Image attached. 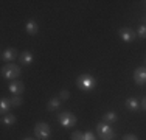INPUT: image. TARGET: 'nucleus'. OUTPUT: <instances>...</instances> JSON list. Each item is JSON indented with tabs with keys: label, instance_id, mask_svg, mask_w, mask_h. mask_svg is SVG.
I'll return each instance as SVG.
<instances>
[{
	"label": "nucleus",
	"instance_id": "1",
	"mask_svg": "<svg viewBox=\"0 0 146 140\" xmlns=\"http://www.w3.org/2000/svg\"><path fill=\"white\" fill-rule=\"evenodd\" d=\"M95 83H96L95 78H93L92 75H89V73H82V75H79L78 79H76V86L81 90H84V92H89V90L95 86Z\"/></svg>",
	"mask_w": 146,
	"mask_h": 140
},
{
	"label": "nucleus",
	"instance_id": "2",
	"mask_svg": "<svg viewBox=\"0 0 146 140\" xmlns=\"http://www.w3.org/2000/svg\"><path fill=\"white\" fill-rule=\"evenodd\" d=\"M96 134H98V137L101 140H112L113 137H115L113 129L110 128L107 123H104V121H101V123L96 125Z\"/></svg>",
	"mask_w": 146,
	"mask_h": 140
},
{
	"label": "nucleus",
	"instance_id": "3",
	"mask_svg": "<svg viewBox=\"0 0 146 140\" xmlns=\"http://www.w3.org/2000/svg\"><path fill=\"white\" fill-rule=\"evenodd\" d=\"M19 75H20V67L16 64H8V65H3L2 67V76L6 79L14 81L16 78H19Z\"/></svg>",
	"mask_w": 146,
	"mask_h": 140
},
{
	"label": "nucleus",
	"instance_id": "4",
	"mask_svg": "<svg viewBox=\"0 0 146 140\" xmlns=\"http://www.w3.org/2000/svg\"><path fill=\"white\" fill-rule=\"evenodd\" d=\"M50 134H51V129L47 123L39 121V123L34 125V135H36L39 140H47L48 137H50Z\"/></svg>",
	"mask_w": 146,
	"mask_h": 140
},
{
	"label": "nucleus",
	"instance_id": "5",
	"mask_svg": "<svg viewBox=\"0 0 146 140\" xmlns=\"http://www.w3.org/2000/svg\"><path fill=\"white\" fill-rule=\"evenodd\" d=\"M58 121H59V125L64 126V128H73V126L76 125V117L72 112H62V114H59Z\"/></svg>",
	"mask_w": 146,
	"mask_h": 140
},
{
	"label": "nucleus",
	"instance_id": "6",
	"mask_svg": "<svg viewBox=\"0 0 146 140\" xmlns=\"http://www.w3.org/2000/svg\"><path fill=\"white\" fill-rule=\"evenodd\" d=\"M134 81L137 83L138 86H143V84H146V67L135 69V72H134Z\"/></svg>",
	"mask_w": 146,
	"mask_h": 140
},
{
	"label": "nucleus",
	"instance_id": "7",
	"mask_svg": "<svg viewBox=\"0 0 146 140\" xmlns=\"http://www.w3.org/2000/svg\"><path fill=\"white\" fill-rule=\"evenodd\" d=\"M118 34H120V37H121V41H123V42H132L135 39V33L131 30V28H127V27L120 28Z\"/></svg>",
	"mask_w": 146,
	"mask_h": 140
},
{
	"label": "nucleus",
	"instance_id": "8",
	"mask_svg": "<svg viewBox=\"0 0 146 140\" xmlns=\"http://www.w3.org/2000/svg\"><path fill=\"white\" fill-rule=\"evenodd\" d=\"M9 92L14 93V95H20V93L23 92V89H25V86H23L22 81H17V79H14V81L9 83Z\"/></svg>",
	"mask_w": 146,
	"mask_h": 140
},
{
	"label": "nucleus",
	"instance_id": "9",
	"mask_svg": "<svg viewBox=\"0 0 146 140\" xmlns=\"http://www.w3.org/2000/svg\"><path fill=\"white\" fill-rule=\"evenodd\" d=\"M17 53H19V51H17L16 48H13V47L11 48H6V50L2 53V59H3V61H14L17 56H19Z\"/></svg>",
	"mask_w": 146,
	"mask_h": 140
},
{
	"label": "nucleus",
	"instance_id": "10",
	"mask_svg": "<svg viewBox=\"0 0 146 140\" xmlns=\"http://www.w3.org/2000/svg\"><path fill=\"white\" fill-rule=\"evenodd\" d=\"M20 59V65H30L33 62V55L30 51H22V55L19 56Z\"/></svg>",
	"mask_w": 146,
	"mask_h": 140
},
{
	"label": "nucleus",
	"instance_id": "11",
	"mask_svg": "<svg viewBox=\"0 0 146 140\" xmlns=\"http://www.w3.org/2000/svg\"><path fill=\"white\" fill-rule=\"evenodd\" d=\"M11 100H6V98H2L0 100V112H2V115H6L11 109Z\"/></svg>",
	"mask_w": 146,
	"mask_h": 140
},
{
	"label": "nucleus",
	"instance_id": "12",
	"mask_svg": "<svg viewBox=\"0 0 146 140\" xmlns=\"http://www.w3.org/2000/svg\"><path fill=\"white\" fill-rule=\"evenodd\" d=\"M59 106H61V98H51L47 103V111L53 112V111H56Z\"/></svg>",
	"mask_w": 146,
	"mask_h": 140
},
{
	"label": "nucleus",
	"instance_id": "13",
	"mask_svg": "<svg viewBox=\"0 0 146 140\" xmlns=\"http://www.w3.org/2000/svg\"><path fill=\"white\" fill-rule=\"evenodd\" d=\"M16 123V115H13V114H6V115H2V125H5V126H11V125H14Z\"/></svg>",
	"mask_w": 146,
	"mask_h": 140
},
{
	"label": "nucleus",
	"instance_id": "14",
	"mask_svg": "<svg viewBox=\"0 0 146 140\" xmlns=\"http://www.w3.org/2000/svg\"><path fill=\"white\" fill-rule=\"evenodd\" d=\"M27 33L28 34H36L37 31H39V27H37V23L34 22V20H30V22H27Z\"/></svg>",
	"mask_w": 146,
	"mask_h": 140
},
{
	"label": "nucleus",
	"instance_id": "15",
	"mask_svg": "<svg viewBox=\"0 0 146 140\" xmlns=\"http://www.w3.org/2000/svg\"><path fill=\"white\" fill-rule=\"evenodd\" d=\"M103 118H104V123H113V121H117V114L115 112H106V114L103 115Z\"/></svg>",
	"mask_w": 146,
	"mask_h": 140
},
{
	"label": "nucleus",
	"instance_id": "16",
	"mask_svg": "<svg viewBox=\"0 0 146 140\" xmlns=\"http://www.w3.org/2000/svg\"><path fill=\"white\" fill-rule=\"evenodd\" d=\"M126 106L129 107L131 111H137L140 104H138V101L135 100V98H127V100H126Z\"/></svg>",
	"mask_w": 146,
	"mask_h": 140
},
{
	"label": "nucleus",
	"instance_id": "17",
	"mask_svg": "<svg viewBox=\"0 0 146 140\" xmlns=\"http://www.w3.org/2000/svg\"><path fill=\"white\" fill-rule=\"evenodd\" d=\"M22 103H23V100L20 98L19 95H14L11 98V106L13 107H19V106H22Z\"/></svg>",
	"mask_w": 146,
	"mask_h": 140
},
{
	"label": "nucleus",
	"instance_id": "18",
	"mask_svg": "<svg viewBox=\"0 0 146 140\" xmlns=\"http://www.w3.org/2000/svg\"><path fill=\"white\" fill-rule=\"evenodd\" d=\"M82 139H84V132H81V131L72 132V140H82Z\"/></svg>",
	"mask_w": 146,
	"mask_h": 140
},
{
	"label": "nucleus",
	"instance_id": "19",
	"mask_svg": "<svg viewBox=\"0 0 146 140\" xmlns=\"http://www.w3.org/2000/svg\"><path fill=\"white\" fill-rule=\"evenodd\" d=\"M138 36H140L141 39H146V25H141L138 28Z\"/></svg>",
	"mask_w": 146,
	"mask_h": 140
},
{
	"label": "nucleus",
	"instance_id": "20",
	"mask_svg": "<svg viewBox=\"0 0 146 140\" xmlns=\"http://www.w3.org/2000/svg\"><path fill=\"white\" fill-rule=\"evenodd\" d=\"M59 98H61V101L68 100V98H70V92H68V90H62L61 95H59Z\"/></svg>",
	"mask_w": 146,
	"mask_h": 140
},
{
	"label": "nucleus",
	"instance_id": "21",
	"mask_svg": "<svg viewBox=\"0 0 146 140\" xmlns=\"http://www.w3.org/2000/svg\"><path fill=\"white\" fill-rule=\"evenodd\" d=\"M82 140H96V137L93 135V132H84V139Z\"/></svg>",
	"mask_w": 146,
	"mask_h": 140
},
{
	"label": "nucleus",
	"instance_id": "22",
	"mask_svg": "<svg viewBox=\"0 0 146 140\" xmlns=\"http://www.w3.org/2000/svg\"><path fill=\"white\" fill-rule=\"evenodd\" d=\"M121 140H138V139H137V135H134V134H124Z\"/></svg>",
	"mask_w": 146,
	"mask_h": 140
},
{
	"label": "nucleus",
	"instance_id": "23",
	"mask_svg": "<svg viewBox=\"0 0 146 140\" xmlns=\"http://www.w3.org/2000/svg\"><path fill=\"white\" fill-rule=\"evenodd\" d=\"M140 106H141V109H145L146 111V97L141 98V101H140Z\"/></svg>",
	"mask_w": 146,
	"mask_h": 140
},
{
	"label": "nucleus",
	"instance_id": "24",
	"mask_svg": "<svg viewBox=\"0 0 146 140\" xmlns=\"http://www.w3.org/2000/svg\"><path fill=\"white\" fill-rule=\"evenodd\" d=\"M23 140H34V139H30V137H28V139H23Z\"/></svg>",
	"mask_w": 146,
	"mask_h": 140
},
{
	"label": "nucleus",
	"instance_id": "25",
	"mask_svg": "<svg viewBox=\"0 0 146 140\" xmlns=\"http://www.w3.org/2000/svg\"><path fill=\"white\" fill-rule=\"evenodd\" d=\"M145 64H146V59H145Z\"/></svg>",
	"mask_w": 146,
	"mask_h": 140
}]
</instances>
